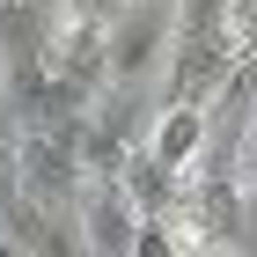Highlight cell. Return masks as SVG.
<instances>
[{
	"label": "cell",
	"instance_id": "obj_1",
	"mask_svg": "<svg viewBox=\"0 0 257 257\" xmlns=\"http://www.w3.org/2000/svg\"><path fill=\"white\" fill-rule=\"evenodd\" d=\"M169 44H177V0H118V8L103 15L110 88H162Z\"/></svg>",
	"mask_w": 257,
	"mask_h": 257
},
{
	"label": "cell",
	"instance_id": "obj_2",
	"mask_svg": "<svg viewBox=\"0 0 257 257\" xmlns=\"http://www.w3.org/2000/svg\"><path fill=\"white\" fill-rule=\"evenodd\" d=\"M81 184H88V169H81V155L52 133V125H22L15 133V191L22 198H37L52 213H74Z\"/></svg>",
	"mask_w": 257,
	"mask_h": 257
},
{
	"label": "cell",
	"instance_id": "obj_3",
	"mask_svg": "<svg viewBox=\"0 0 257 257\" xmlns=\"http://www.w3.org/2000/svg\"><path fill=\"white\" fill-rule=\"evenodd\" d=\"M74 220H81V250H88V257H133L140 206L125 198V184H118V177H88V184H81Z\"/></svg>",
	"mask_w": 257,
	"mask_h": 257
},
{
	"label": "cell",
	"instance_id": "obj_4",
	"mask_svg": "<svg viewBox=\"0 0 257 257\" xmlns=\"http://www.w3.org/2000/svg\"><path fill=\"white\" fill-rule=\"evenodd\" d=\"M206 140H213V103H184V96H162V110L147 118V155L162 162V169H177V177H191L198 155H206Z\"/></svg>",
	"mask_w": 257,
	"mask_h": 257
},
{
	"label": "cell",
	"instance_id": "obj_5",
	"mask_svg": "<svg viewBox=\"0 0 257 257\" xmlns=\"http://www.w3.org/2000/svg\"><path fill=\"white\" fill-rule=\"evenodd\" d=\"M0 81H8V30H0Z\"/></svg>",
	"mask_w": 257,
	"mask_h": 257
},
{
	"label": "cell",
	"instance_id": "obj_6",
	"mask_svg": "<svg viewBox=\"0 0 257 257\" xmlns=\"http://www.w3.org/2000/svg\"><path fill=\"white\" fill-rule=\"evenodd\" d=\"M37 8H74V0H37Z\"/></svg>",
	"mask_w": 257,
	"mask_h": 257
}]
</instances>
